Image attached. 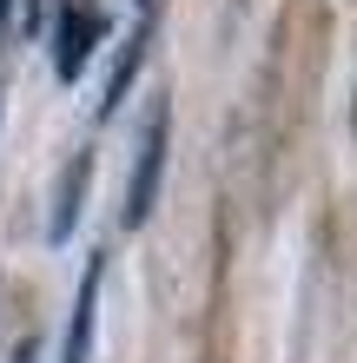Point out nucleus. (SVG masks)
I'll return each instance as SVG.
<instances>
[{"label": "nucleus", "mask_w": 357, "mask_h": 363, "mask_svg": "<svg viewBox=\"0 0 357 363\" xmlns=\"http://www.w3.org/2000/svg\"><path fill=\"white\" fill-rule=\"evenodd\" d=\"M99 13L87 7V0H67L60 7V33H53V67H60V79H79V67H87V53L99 47Z\"/></svg>", "instance_id": "1"}, {"label": "nucleus", "mask_w": 357, "mask_h": 363, "mask_svg": "<svg viewBox=\"0 0 357 363\" xmlns=\"http://www.w3.org/2000/svg\"><path fill=\"white\" fill-rule=\"evenodd\" d=\"M159 165H165V106L145 119V133H139V165H133V185H126V225H139L145 211H153V179H159Z\"/></svg>", "instance_id": "2"}, {"label": "nucleus", "mask_w": 357, "mask_h": 363, "mask_svg": "<svg viewBox=\"0 0 357 363\" xmlns=\"http://www.w3.org/2000/svg\"><path fill=\"white\" fill-rule=\"evenodd\" d=\"M93 297H99V258L79 277V297H73V337H67V363H87V344H93Z\"/></svg>", "instance_id": "3"}, {"label": "nucleus", "mask_w": 357, "mask_h": 363, "mask_svg": "<svg viewBox=\"0 0 357 363\" xmlns=\"http://www.w3.org/2000/svg\"><path fill=\"white\" fill-rule=\"evenodd\" d=\"M33 357H40V344H20V350H13V363H33Z\"/></svg>", "instance_id": "4"}, {"label": "nucleus", "mask_w": 357, "mask_h": 363, "mask_svg": "<svg viewBox=\"0 0 357 363\" xmlns=\"http://www.w3.org/2000/svg\"><path fill=\"white\" fill-rule=\"evenodd\" d=\"M7 7H13V0H0V20H7Z\"/></svg>", "instance_id": "5"}]
</instances>
